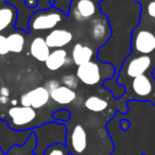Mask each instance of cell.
<instances>
[{
  "label": "cell",
  "mask_w": 155,
  "mask_h": 155,
  "mask_svg": "<svg viewBox=\"0 0 155 155\" xmlns=\"http://www.w3.org/2000/svg\"><path fill=\"white\" fill-rule=\"evenodd\" d=\"M12 103H13V105H15V104H17V101L16 100H12Z\"/></svg>",
  "instance_id": "obj_29"
},
{
  "label": "cell",
  "mask_w": 155,
  "mask_h": 155,
  "mask_svg": "<svg viewBox=\"0 0 155 155\" xmlns=\"http://www.w3.org/2000/svg\"><path fill=\"white\" fill-rule=\"evenodd\" d=\"M153 96H152V101L154 102V104H155V89H153Z\"/></svg>",
  "instance_id": "obj_28"
},
{
  "label": "cell",
  "mask_w": 155,
  "mask_h": 155,
  "mask_svg": "<svg viewBox=\"0 0 155 155\" xmlns=\"http://www.w3.org/2000/svg\"><path fill=\"white\" fill-rule=\"evenodd\" d=\"M65 14L58 9H49L45 11L36 12L31 17L29 26L33 31H47L53 30L65 18Z\"/></svg>",
  "instance_id": "obj_1"
},
{
  "label": "cell",
  "mask_w": 155,
  "mask_h": 155,
  "mask_svg": "<svg viewBox=\"0 0 155 155\" xmlns=\"http://www.w3.org/2000/svg\"><path fill=\"white\" fill-rule=\"evenodd\" d=\"M75 77L83 84L94 86L101 82L102 78H103V72H102L101 66L97 62L91 61L86 64L78 66L77 71H75Z\"/></svg>",
  "instance_id": "obj_2"
},
{
  "label": "cell",
  "mask_w": 155,
  "mask_h": 155,
  "mask_svg": "<svg viewBox=\"0 0 155 155\" xmlns=\"http://www.w3.org/2000/svg\"><path fill=\"white\" fill-rule=\"evenodd\" d=\"M9 46H8L7 37L5 35H0V55H5L9 53Z\"/></svg>",
  "instance_id": "obj_22"
},
{
  "label": "cell",
  "mask_w": 155,
  "mask_h": 155,
  "mask_svg": "<svg viewBox=\"0 0 155 155\" xmlns=\"http://www.w3.org/2000/svg\"><path fill=\"white\" fill-rule=\"evenodd\" d=\"M0 103L7 104L8 103V97H2V96H0Z\"/></svg>",
  "instance_id": "obj_27"
},
{
  "label": "cell",
  "mask_w": 155,
  "mask_h": 155,
  "mask_svg": "<svg viewBox=\"0 0 155 155\" xmlns=\"http://www.w3.org/2000/svg\"><path fill=\"white\" fill-rule=\"evenodd\" d=\"M153 78H154V79H155V69H154V70H153Z\"/></svg>",
  "instance_id": "obj_30"
},
{
  "label": "cell",
  "mask_w": 155,
  "mask_h": 155,
  "mask_svg": "<svg viewBox=\"0 0 155 155\" xmlns=\"http://www.w3.org/2000/svg\"><path fill=\"white\" fill-rule=\"evenodd\" d=\"M16 12L12 7L0 8V32L5 31L14 22Z\"/></svg>",
  "instance_id": "obj_17"
},
{
  "label": "cell",
  "mask_w": 155,
  "mask_h": 155,
  "mask_svg": "<svg viewBox=\"0 0 155 155\" xmlns=\"http://www.w3.org/2000/svg\"><path fill=\"white\" fill-rule=\"evenodd\" d=\"M50 100V93L45 86H38L28 93L24 94L20 98L21 106H28L34 110L41 108L48 104Z\"/></svg>",
  "instance_id": "obj_4"
},
{
  "label": "cell",
  "mask_w": 155,
  "mask_h": 155,
  "mask_svg": "<svg viewBox=\"0 0 155 155\" xmlns=\"http://www.w3.org/2000/svg\"><path fill=\"white\" fill-rule=\"evenodd\" d=\"M132 89L136 96L140 98H146L153 93L154 87H153V83L150 78L146 74H141L133 79Z\"/></svg>",
  "instance_id": "obj_11"
},
{
  "label": "cell",
  "mask_w": 155,
  "mask_h": 155,
  "mask_svg": "<svg viewBox=\"0 0 155 155\" xmlns=\"http://www.w3.org/2000/svg\"><path fill=\"white\" fill-rule=\"evenodd\" d=\"M94 1H95V0H94ZM101 1H104V0H101Z\"/></svg>",
  "instance_id": "obj_31"
},
{
  "label": "cell",
  "mask_w": 155,
  "mask_h": 155,
  "mask_svg": "<svg viewBox=\"0 0 155 155\" xmlns=\"http://www.w3.org/2000/svg\"><path fill=\"white\" fill-rule=\"evenodd\" d=\"M120 125H121L122 131H127V130L130 129V127H131V123H130L127 119H123V120L120 122Z\"/></svg>",
  "instance_id": "obj_25"
},
{
  "label": "cell",
  "mask_w": 155,
  "mask_h": 155,
  "mask_svg": "<svg viewBox=\"0 0 155 155\" xmlns=\"http://www.w3.org/2000/svg\"><path fill=\"white\" fill-rule=\"evenodd\" d=\"M45 155H70V151L64 143H54L46 149Z\"/></svg>",
  "instance_id": "obj_19"
},
{
  "label": "cell",
  "mask_w": 155,
  "mask_h": 155,
  "mask_svg": "<svg viewBox=\"0 0 155 155\" xmlns=\"http://www.w3.org/2000/svg\"><path fill=\"white\" fill-rule=\"evenodd\" d=\"M91 35L96 41H106L110 38V28L103 19L97 18L91 22Z\"/></svg>",
  "instance_id": "obj_15"
},
{
  "label": "cell",
  "mask_w": 155,
  "mask_h": 155,
  "mask_svg": "<svg viewBox=\"0 0 155 155\" xmlns=\"http://www.w3.org/2000/svg\"><path fill=\"white\" fill-rule=\"evenodd\" d=\"M9 116L15 127L30 124L36 118V110L28 106H13L9 110Z\"/></svg>",
  "instance_id": "obj_6"
},
{
  "label": "cell",
  "mask_w": 155,
  "mask_h": 155,
  "mask_svg": "<svg viewBox=\"0 0 155 155\" xmlns=\"http://www.w3.org/2000/svg\"><path fill=\"white\" fill-rule=\"evenodd\" d=\"M52 117H53L54 120L58 121L60 123L66 122L70 119V112L68 110L62 108V110H58L56 112H54L52 114Z\"/></svg>",
  "instance_id": "obj_21"
},
{
  "label": "cell",
  "mask_w": 155,
  "mask_h": 155,
  "mask_svg": "<svg viewBox=\"0 0 155 155\" xmlns=\"http://www.w3.org/2000/svg\"><path fill=\"white\" fill-rule=\"evenodd\" d=\"M148 14L152 18H155V0L149 3L148 5Z\"/></svg>",
  "instance_id": "obj_24"
},
{
  "label": "cell",
  "mask_w": 155,
  "mask_h": 155,
  "mask_svg": "<svg viewBox=\"0 0 155 155\" xmlns=\"http://www.w3.org/2000/svg\"><path fill=\"white\" fill-rule=\"evenodd\" d=\"M73 35L66 29H53L46 36L45 41L50 49H63L71 43Z\"/></svg>",
  "instance_id": "obj_7"
},
{
  "label": "cell",
  "mask_w": 155,
  "mask_h": 155,
  "mask_svg": "<svg viewBox=\"0 0 155 155\" xmlns=\"http://www.w3.org/2000/svg\"><path fill=\"white\" fill-rule=\"evenodd\" d=\"M97 13V5L94 0H77L72 9V14L78 20H88Z\"/></svg>",
  "instance_id": "obj_9"
},
{
  "label": "cell",
  "mask_w": 155,
  "mask_h": 155,
  "mask_svg": "<svg viewBox=\"0 0 155 155\" xmlns=\"http://www.w3.org/2000/svg\"><path fill=\"white\" fill-rule=\"evenodd\" d=\"M0 96H2V97H8L9 98L10 96V91L8 87H1L0 88Z\"/></svg>",
  "instance_id": "obj_26"
},
{
  "label": "cell",
  "mask_w": 155,
  "mask_h": 155,
  "mask_svg": "<svg viewBox=\"0 0 155 155\" xmlns=\"http://www.w3.org/2000/svg\"><path fill=\"white\" fill-rule=\"evenodd\" d=\"M132 47L141 55H149L155 50V34L150 30L142 29L133 35Z\"/></svg>",
  "instance_id": "obj_3"
},
{
  "label": "cell",
  "mask_w": 155,
  "mask_h": 155,
  "mask_svg": "<svg viewBox=\"0 0 155 155\" xmlns=\"http://www.w3.org/2000/svg\"><path fill=\"white\" fill-rule=\"evenodd\" d=\"M8 46H9V51L13 53H20L24 50L25 47V36L21 33H11L7 37Z\"/></svg>",
  "instance_id": "obj_18"
},
{
  "label": "cell",
  "mask_w": 155,
  "mask_h": 155,
  "mask_svg": "<svg viewBox=\"0 0 155 155\" xmlns=\"http://www.w3.org/2000/svg\"><path fill=\"white\" fill-rule=\"evenodd\" d=\"M84 106L86 110L94 113H101L108 107V102L99 96H89L84 101Z\"/></svg>",
  "instance_id": "obj_16"
},
{
  "label": "cell",
  "mask_w": 155,
  "mask_h": 155,
  "mask_svg": "<svg viewBox=\"0 0 155 155\" xmlns=\"http://www.w3.org/2000/svg\"><path fill=\"white\" fill-rule=\"evenodd\" d=\"M94 54H95V52L91 47L78 43L74 45L72 52H71V60L74 63V65L81 66V65L93 61Z\"/></svg>",
  "instance_id": "obj_10"
},
{
  "label": "cell",
  "mask_w": 155,
  "mask_h": 155,
  "mask_svg": "<svg viewBox=\"0 0 155 155\" xmlns=\"http://www.w3.org/2000/svg\"><path fill=\"white\" fill-rule=\"evenodd\" d=\"M151 65H152V58L149 55L135 56L127 62V65L125 67V73L129 78L134 79L136 77L144 74L151 67Z\"/></svg>",
  "instance_id": "obj_8"
},
{
  "label": "cell",
  "mask_w": 155,
  "mask_h": 155,
  "mask_svg": "<svg viewBox=\"0 0 155 155\" xmlns=\"http://www.w3.org/2000/svg\"><path fill=\"white\" fill-rule=\"evenodd\" d=\"M68 61V53L66 50L63 49H54L53 51H50L47 60L45 61L46 67L51 71L60 70Z\"/></svg>",
  "instance_id": "obj_13"
},
{
  "label": "cell",
  "mask_w": 155,
  "mask_h": 155,
  "mask_svg": "<svg viewBox=\"0 0 155 155\" xmlns=\"http://www.w3.org/2000/svg\"><path fill=\"white\" fill-rule=\"evenodd\" d=\"M78 78L73 74H65L64 77L62 78V85L68 87V88H71L74 91V88L78 87Z\"/></svg>",
  "instance_id": "obj_20"
},
{
  "label": "cell",
  "mask_w": 155,
  "mask_h": 155,
  "mask_svg": "<svg viewBox=\"0 0 155 155\" xmlns=\"http://www.w3.org/2000/svg\"><path fill=\"white\" fill-rule=\"evenodd\" d=\"M60 82L58 81H56V80H50V81H48L47 83H46V88L49 91V93L51 91H53L54 88H56V87H58L60 86Z\"/></svg>",
  "instance_id": "obj_23"
},
{
  "label": "cell",
  "mask_w": 155,
  "mask_h": 155,
  "mask_svg": "<svg viewBox=\"0 0 155 155\" xmlns=\"http://www.w3.org/2000/svg\"><path fill=\"white\" fill-rule=\"evenodd\" d=\"M87 148V132L82 124H75L69 137V151L81 155Z\"/></svg>",
  "instance_id": "obj_5"
},
{
  "label": "cell",
  "mask_w": 155,
  "mask_h": 155,
  "mask_svg": "<svg viewBox=\"0 0 155 155\" xmlns=\"http://www.w3.org/2000/svg\"><path fill=\"white\" fill-rule=\"evenodd\" d=\"M30 53L35 60L38 62H44L47 60L48 55L50 54V48L48 47L45 38L37 36L31 41L30 45Z\"/></svg>",
  "instance_id": "obj_14"
},
{
  "label": "cell",
  "mask_w": 155,
  "mask_h": 155,
  "mask_svg": "<svg viewBox=\"0 0 155 155\" xmlns=\"http://www.w3.org/2000/svg\"><path fill=\"white\" fill-rule=\"evenodd\" d=\"M77 98V93L73 89L68 88L64 85H60L50 91V99L61 105H67L72 103Z\"/></svg>",
  "instance_id": "obj_12"
}]
</instances>
